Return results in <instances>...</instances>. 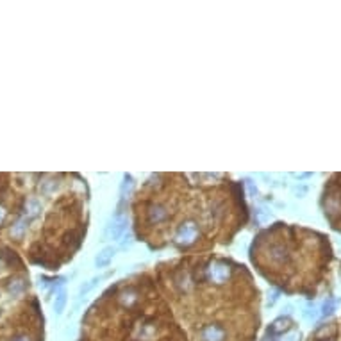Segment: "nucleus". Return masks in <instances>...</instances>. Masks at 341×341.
Listing matches in <instances>:
<instances>
[{"instance_id": "f257e3e1", "label": "nucleus", "mask_w": 341, "mask_h": 341, "mask_svg": "<svg viewBox=\"0 0 341 341\" xmlns=\"http://www.w3.org/2000/svg\"><path fill=\"white\" fill-rule=\"evenodd\" d=\"M196 238H198V227H196V224L195 222H184V224L179 225V229H177L175 243L184 248L188 247V245H191Z\"/></svg>"}, {"instance_id": "f03ea898", "label": "nucleus", "mask_w": 341, "mask_h": 341, "mask_svg": "<svg viewBox=\"0 0 341 341\" xmlns=\"http://www.w3.org/2000/svg\"><path fill=\"white\" fill-rule=\"evenodd\" d=\"M227 330L222 323H209L200 330V341H225Z\"/></svg>"}, {"instance_id": "7ed1b4c3", "label": "nucleus", "mask_w": 341, "mask_h": 341, "mask_svg": "<svg viewBox=\"0 0 341 341\" xmlns=\"http://www.w3.org/2000/svg\"><path fill=\"white\" fill-rule=\"evenodd\" d=\"M127 227V216L116 215L109 224H107L106 231H104V238L106 239H118L122 236V232Z\"/></svg>"}, {"instance_id": "20e7f679", "label": "nucleus", "mask_w": 341, "mask_h": 341, "mask_svg": "<svg viewBox=\"0 0 341 341\" xmlns=\"http://www.w3.org/2000/svg\"><path fill=\"white\" fill-rule=\"evenodd\" d=\"M288 329H290V320H288V318H277V320L270 325V329H268V336L270 337L283 336Z\"/></svg>"}, {"instance_id": "39448f33", "label": "nucleus", "mask_w": 341, "mask_h": 341, "mask_svg": "<svg viewBox=\"0 0 341 341\" xmlns=\"http://www.w3.org/2000/svg\"><path fill=\"white\" fill-rule=\"evenodd\" d=\"M114 248L113 247H106L104 250H100L97 254V257H95V266L97 268H104L107 266V264L111 263V259L114 257Z\"/></svg>"}, {"instance_id": "423d86ee", "label": "nucleus", "mask_w": 341, "mask_h": 341, "mask_svg": "<svg viewBox=\"0 0 341 341\" xmlns=\"http://www.w3.org/2000/svg\"><path fill=\"white\" fill-rule=\"evenodd\" d=\"M64 304H66V291H59V295L55 297V304H54L55 313H61V311L64 309Z\"/></svg>"}, {"instance_id": "0eeeda50", "label": "nucleus", "mask_w": 341, "mask_h": 341, "mask_svg": "<svg viewBox=\"0 0 341 341\" xmlns=\"http://www.w3.org/2000/svg\"><path fill=\"white\" fill-rule=\"evenodd\" d=\"M97 283H100V277H93L91 281H88L86 284H84L83 288H81V291H79V297H84V295H88L91 290H93L95 286H97Z\"/></svg>"}, {"instance_id": "6e6552de", "label": "nucleus", "mask_w": 341, "mask_h": 341, "mask_svg": "<svg viewBox=\"0 0 341 341\" xmlns=\"http://www.w3.org/2000/svg\"><path fill=\"white\" fill-rule=\"evenodd\" d=\"M336 309V300L334 298H327L325 304L322 306V316H330Z\"/></svg>"}, {"instance_id": "1a4fd4ad", "label": "nucleus", "mask_w": 341, "mask_h": 341, "mask_svg": "<svg viewBox=\"0 0 341 341\" xmlns=\"http://www.w3.org/2000/svg\"><path fill=\"white\" fill-rule=\"evenodd\" d=\"M13 341H31V339H29L27 336H16V337H15V339H13Z\"/></svg>"}]
</instances>
